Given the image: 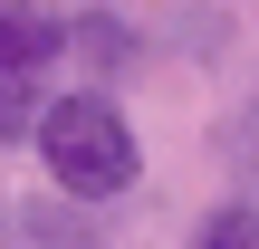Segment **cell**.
Listing matches in <instances>:
<instances>
[{"label":"cell","mask_w":259,"mask_h":249,"mask_svg":"<svg viewBox=\"0 0 259 249\" xmlns=\"http://www.w3.org/2000/svg\"><path fill=\"white\" fill-rule=\"evenodd\" d=\"M10 249H96V230H87V202H19L10 211Z\"/></svg>","instance_id":"3"},{"label":"cell","mask_w":259,"mask_h":249,"mask_svg":"<svg viewBox=\"0 0 259 249\" xmlns=\"http://www.w3.org/2000/svg\"><path fill=\"white\" fill-rule=\"evenodd\" d=\"M192 249H259V202H221V211H202Z\"/></svg>","instance_id":"5"},{"label":"cell","mask_w":259,"mask_h":249,"mask_svg":"<svg viewBox=\"0 0 259 249\" xmlns=\"http://www.w3.org/2000/svg\"><path fill=\"white\" fill-rule=\"evenodd\" d=\"M38 163H48V192H67V202H125L135 182H144V144H135V115L106 96V86H67V96H48L38 106Z\"/></svg>","instance_id":"1"},{"label":"cell","mask_w":259,"mask_h":249,"mask_svg":"<svg viewBox=\"0 0 259 249\" xmlns=\"http://www.w3.org/2000/svg\"><path fill=\"white\" fill-rule=\"evenodd\" d=\"M67 58V19L48 0H0V77H48Z\"/></svg>","instance_id":"2"},{"label":"cell","mask_w":259,"mask_h":249,"mask_svg":"<svg viewBox=\"0 0 259 249\" xmlns=\"http://www.w3.org/2000/svg\"><path fill=\"white\" fill-rule=\"evenodd\" d=\"M67 48L87 58V77H125V67L144 58L135 19H115V10H87V19H67Z\"/></svg>","instance_id":"4"},{"label":"cell","mask_w":259,"mask_h":249,"mask_svg":"<svg viewBox=\"0 0 259 249\" xmlns=\"http://www.w3.org/2000/svg\"><path fill=\"white\" fill-rule=\"evenodd\" d=\"M231 144H240V154H250V173H259V96H250V115H240V125H231Z\"/></svg>","instance_id":"7"},{"label":"cell","mask_w":259,"mask_h":249,"mask_svg":"<svg viewBox=\"0 0 259 249\" xmlns=\"http://www.w3.org/2000/svg\"><path fill=\"white\" fill-rule=\"evenodd\" d=\"M38 106H48V77H0V144L38 134Z\"/></svg>","instance_id":"6"}]
</instances>
